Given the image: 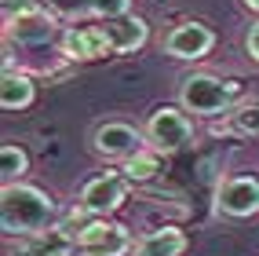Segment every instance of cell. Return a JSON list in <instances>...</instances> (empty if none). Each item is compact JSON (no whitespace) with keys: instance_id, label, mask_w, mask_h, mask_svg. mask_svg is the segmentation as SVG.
<instances>
[{"instance_id":"obj_1","label":"cell","mask_w":259,"mask_h":256,"mask_svg":"<svg viewBox=\"0 0 259 256\" xmlns=\"http://www.w3.org/2000/svg\"><path fill=\"white\" fill-rule=\"evenodd\" d=\"M55 216L59 209L44 191L29 183H4V194H0V227H4V234L29 238L37 231H48L55 224Z\"/></svg>"},{"instance_id":"obj_2","label":"cell","mask_w":259,"mask_h":256,"mask_svg":"<svg viewBox=\"0 0 259 256\" xmlns=\"http://www.w3.org/2000/svg\"><path fill=\"white\" fill-rule=\"evenodd\" d=\"M237 95H241V84L219 81L215 74H186L179 81V102H183V110L186 114H197V117L230 114Z\"/></svg>"},{"instance_id":"obj_3","label":"cell","mask_w":259,"mask_h":256,"mask_svg":"<svg viewBox=\"0 0 259 256\" xmlns=\"http://www.w3.org/2000/svg\"><path fill=\"white\" fill-rule=\"evenodd\" d=\"M143 135L150 139L153 150L171 154V150H179V147H186L190 139H194V125H190V117H186L183 110H176V106H157V110L150 114Z\"/></svg>"},{"instance_id":"obj_4","label":"cell","mask_w":259,"mask_h":256,"mask_svg":"<svg viewBox=\"0 0 259 256\" xmlns=\"http://www.w3.org/2000/svg\"><path fill=\"white\" fill-rule=\"evenodd\" d=\"M77 249L84 256H124L132 249V234L128 227L110 224V220H88L73 231Z\"/></svg>"},{"instance_id":"obj_5","label":"cell","mask_w":259,"mask_h":256,"mask_svg":"<svg viewBox=\"0 0 259 256\" xmlns=\"http://www.w3.org/2000/svg\"><path fill=\"white\" fill-rule=\"evenodd\" d=\"M124 191H128V179H124V176H117V172H102V176H95V179L84 183L77 209H80L84 216H92V220H106L110 212L120 209V201H124Z\"/></svg>"},{"instance_id":"obj_6","label":"cell","mask_w":259,"mask_h":256,"mask_svg":"<svg viewBox=\"0 0 259 256\" xmlns=\"http://www.w3.org/2000/svg\"><path fill=\"white\" fill-rule=\"evenodd\" d=\"M4 37L19 44H48L55 37V15L48 8H15L4 15Z\"/></svg>"},{"instance_id":"obj_7","label":"cell","mask_w":259,"mask_h":256,"mask_svg":"<svg viewBox=\"0 0 259 256\" xmlns=\"http://www.w3.org/2000/svg\"><path fill=\"white\" fill-rule=\"evenodd\" d=\"M92 150L106 161H128L132 154L143 150V135L124 121H102L92 135Z\"/></svg>"},{"instance_id":"obj_8","label":"cell","mask_w":259,"mask_h":256,"mask_svg":"<svg viewBox=\"0 0 259 256\" xmlns=\"http://www.w3.org/2000/svg\"><path fill=\"white\" fill-rule=\"evenodd\" d=\"M219 212H227L234 220H245L259 212V179L255 176H230L223 179L219 194H215Z\"/></svg>"},{"instance_id":"obj_9","label":"cell","mask_w":259,"mask_h":256,"mask_svg":"<svg viewBox=\"0 0 259 256\" xmlns=\"http://www.w3.org/2000/svg\"><path fill=\"white\" fill-rule=\"evenodd\" d=\"M215 44V33L204 26V22H179L176 29L164 37V51L171 59H204Z\"/></svg>"},{"instance_id":"obj_10","label":"cell","mask_w":259,"mask_h":256,"mask_svg":"<svg viewBox=\"0 0 259 256\" xmlns=\"http://www.w3.org/2000/svg\"><path fill=\"white\" fill-rule=\"evenodd\" d=\"M62 55L66 59H77V62H88V59H106L113 55V48L106 41V33H102L99 26H70L62 33Z\"/></svg>"},{"instance_id":"obj_11","label":"cell","mask_w":259,"mask_h":256,"mask_svg":"<svg viewBox=\"0 0 259 256\" xmlns=\"http://www.w3.org/2000/svg\"><path fill=\"white\" fill-rule=\"evenodd\" d=\"M55 19H117L128 15V0H44Z\"/></svg>"},{"instance_id":"obj_12","label":"cell","mask_w":259,"mask_h":256,"mask_svg":"<svg viewBox=\"0 0 259 256\" xmlns=\"http://www.w3.org/2000/svg\"><path fill=\"white\" fill-rule=\"evenodd\" d=\"M99 29L106 33V41L113 48V55H124L146 44V22L139 15H117V19H102Z\"/></svg>"},{"instance_id":"obj_13","label":"cell","mask_w":259,"mask_h":256,"mask_svg":"<svg viewBox=\"0 0 259 256\" xmlns=\"http://www.w3.org/2000/svg\"><path fill=\"white\" fill-rule=\"evenodd\" d=\"M73 249H77L73 231L48 227V231H37V234L22 238V245L15 249V256H73Z\"/></svg>"},{"instance_id":"obj_14","label":"cell","mask_w":259,"mask_h":256,"mask_svg":"<svg viewBox=\"0 0 259 256\" xmlns=\"http://www.w3.org/2000/svg\"><path fill=\"white\" fill-rule=\"evenodd\" d=\"M186 249V234L176 227H161V231H150L135 242V256H179Z\"/></svg>"},{"instance_id":"obj_15","label":"cell","mask_w":259,"mask_h":256,"mask_svg":"<svg viewBox=\"0 0 259 256\" xmlns=\"http://www.w3.org/2000/svg\"><path fill=\"white\" fill-rule=\"evenodd\" d=\"M33 102V81L26 74L4 70V81H0V106L4 110H22Z\"/></svg>"},{"instance_id":"obj_16","label":"cell","mask_w":259,"mask_h":256,"mask_svg":"<svg viewBox=\"0 0 259 256\" xmlns=\"http://www.w3.org/2000/svg\"><path fill=\"white\" fill-rule=\"evenodd\" d=\"M157 172H161V150H139V154H132V158L120 165V176L128 183H146Z\"/></svg>"},{"instance_id":"obj_17","label":"cell","mask_w":259,"mask_h":256,"mask_svg":"<svg viewBox=\"0 0 259 256\" xmlns=\"http://www.w3.org/2000/svg\"><path fill=\"white\" fill-rule=\"evenodd\" d=\"M223 132L230 135H259V102H245V106H234L223 121Z\"/></svg>"},{"instance_id":"obj_18","label":"cell","mask_w":259,"mask_h":256,"mask_svg":"<svg viewBox=\"0 0 259 256\" xmlns=\"http://www.w3.org/2000/svg\"><path fill=\"white\" fill-rule=\"evenodd\" d=\"M26 150L15 147V143H4L0 147V176H4V183H19V176L26 172Z\"/></svg>"},{"instance_id":"obj_19","label":"cell","mask_w":259,"mask_h":256,"mask_svg":"<svg viewBox=\"0 0 259 256\" xmlns=\"http://www.w3.org/2000/svg\"><path fill=\"white\" fill-rule=\"evenodd\" d=\"M245 51H248V55L259 62V22L248 29V37H245Z\"/></svg>"},{"instance_id":"obj_20","label":"cell","mask_w":259,"mask_h":256,"mask_svg":"<svg viewBox=\"0 0 259 256\" xmlns=\"http://www.w3.org/2000/svg\"><path fill=\"white\" fill-rule=\"evenodd\" d=\"M29 0H4V11H15V8H26Z\"/></svg>"},{"instance_id":"obj_21","label":"cell","mask_w":259,"mask_h":256,"mask_svg":"<svg viewBox=\"0 0 259 256\" xmlns=\"http://www.w3.org/2000/svg\"><path fill=\"white\" fill-rule=\"evenodd\" d=\"M241 4H245L248 11H259V0H241Z\"/></svg>"}]
</instances>
